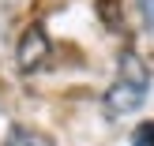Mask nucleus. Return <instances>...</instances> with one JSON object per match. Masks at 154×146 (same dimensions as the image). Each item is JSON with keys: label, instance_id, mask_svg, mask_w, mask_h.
<instances>
[{"label": "nucleus", "instance_id": "4", "mask_svg": "<svg viewBox=\"0 0 154 146\" xmlns=\"http://www.w3.org/2000/svg\"><path fill=\"white\" fill-rule=\"evenodd\" d=\"M45 139H34V135L30 131H15L11 139H8V146H42Z\"/></svg>", "mask_w": 154, "mask_h": 146}, {"label": "nucleus", "instance_id": "1", "mask_svg": "<svg viewBox=\"0 0 154 146\" xmlns=\"http://www.w3.org/2000/svg\"><path fill=\"white\" fill-rule=\"evenodd\" d=\"M147 94H150V67L143 64L139 56L124 52L120 64H117V75H113L109 90H105V97H102V109H105V116H109V120L132 116V112L143 109Z\"/></svg>", "mask_w": 154, "mask_h": 146}, {"label": "nucleus", "instance_id": "3", "mask_svg": "<svg viewBox=\"0 0 154 146\" xmlns=\"http://www.w3.org/2000/svg\"><path fill=\"white\" fill-rule=\"evenodd\" d=\"M132 146H154V120H147V124H139V127H135Z\"/></svg>", "mask_w": 154, "mask_h": 146}, {"label": "nucleus", "instance_id": "2", "mask_svg": "<svg viewBox=\"0 0 154 146\" xmlns=\"http://www.w3.org/2000/svg\"><path fill=\"white\" fill-rule=\"evenodd\" d=\"M49 37H45L42 26H30L26 34L19 37V49H15V64H19V71H38V67L49 60Z\"/></svg>", "mask_w": 154, "mask_h": 146}, {"label": "nucleus", "instance_id": "5", "mask_svg": "<svg viewBox=\"0 0 154 146\" xmlns=\"http://www.w3.org/2000/svg\"><path fill=\"white\" fill-rule=\"evenodd\" d=\"M135 4H139V15H143V22H147V26L154 30V0H135Z\"/></svg>", "mask_w": 154, "mask_h": 146}]
</instances>
